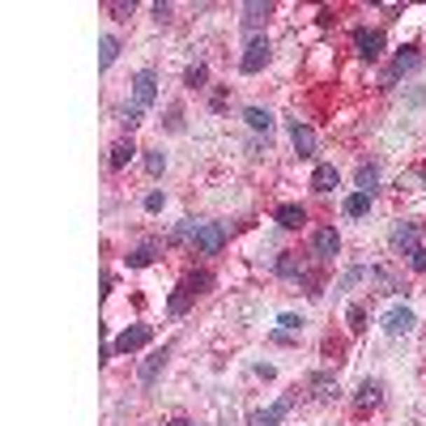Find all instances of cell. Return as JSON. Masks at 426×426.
Returning <instances> with one entry per match:
<instances>
[{
    "mask_svg": "<svg viewBox=\"0 0 426 426\" xmlns=\"http://www.w3.org/2000/svg\"><path fill=\"white\" fill-rule=\"evenodd\" d=\"M354 179H358V188L371 196V192L380 188V167H371V163H366V167H358V175H354Z\"/></svg>",
    "mask_w": 426,
    "mask_h": 426,
    "instance_id": "cell-22",
    "label": "cell"
},
{
    "mask_svg": "<svg viewBox=\"0 0 426 426\" xmlns=\"http://www.w3.org/2000/svg\"><path fill=\"white\" fill-rule=\"evenodd\" d=\"M290 141H294L298 158H311V153H315V132H311L307 124H298V120H294V128H290Z\"/></svg>",
    "mask_w": 426,
    "mask_h": 426,
    "instance_id": "cell-13",
    "label": "cell"
},
{
    "mask_svg": "<svg viewBox=\"0 0 426 426\" xmlns=\"http://www.w3.org/2000/svg\"><path fill=\"white\" fill-rule=\"evenodd\" d=\"M333 392H337V376L315 371V376H311V397H333Z\"/></svg>",
    "mask_w": 426,
    "mask_h": 426,
    "instance_id": "cell-17",
    "label": "cell"
},
{
    "mask_svg": "<svg viewBox=\"0 0 426 426\" xmlns=\"http://www.w3.org/2000/svg\"><path fill=\"white\" fill-rule=\"evenodd\" d=\"M362 409H371V405H380V380H362L358 384V397H354Z\"/></svg>",
    "mask_w": 426,
    "mask_h": 426,
    "instance_id": "cell-20",
    "label": "cell"
},
{
    "mask_svg": "<svg viewBox=\"0 0 426 426\" xmlns=\"http://www.w3.org/2000/svg\"><path fill=\"white\" fill-rule=\"evenodd\" d=\"M413 324H418L413 307H388V311H384V333H388V337H409Z\"/></svg>",
    "mask_w": 426,
    "mask_h": 426,
    "instance_id": "cell-3",
    "label": "cell"
},
{
    "mask_svg": "<svg viewBox=\"0 0 426 426\" xmlns=\"http://www.w3.org/2000/svg\"><path fill=\"white\" fill-rule=\"evenodd\" d=\"M418 64H422V56H418V51H413V47H401V56H397V60H392V69L384 73V85H392L401 73H413Z\"/></svg>",
    "mask_w": 426,
    "mask_h": 426,
    "instance_id": "cell-9",
    "label": "cell"
},
{
    "mask_svg": "<svg viewBox=\"0 0 426 426\" xmlns=\"http://www.w3.org/2000/svg\"><path fill=\"white\" fill-rule=\"evenodd\" d=\"M277 324H282V333H298V329H303V315H294V311H286V315L277 320Z\"/></svg>",
    "mask_w": 426,
    "mask_h": 426,
    "instance_id": "cell-30",
    "label": "cell"
},
{
    "mask_svg": "<svg viewBox=\"0 0 426 426\" xmlns=\"http://www.w3.org/2000/svg\"><path fill=\"white\" fill-rule=\"evenodd\" d=\"M269 56H273L269 39H264V34H252V39H247V47H243V60H239V69H243V73H260L264 64H269Z\"/></svg>",
    "mask_w": 426,
    "mask_h": 426,
    "instance_id": "cell-2",
    "label": "cell"
},
{
    "mask_svg": "<svg viewBox=\"0 0 426 426\" xmlns=\"http://www.w3.org/2000/svg\"><path fill=\"white\" fill-rule=\"evenodd\" d=\"M163 205H167V196H163V192H149V196H145V209H149V213H158Z\"/></svg>",
    "mask_w": 426,
    "mask_h": 426,
    "instance_id": "cell-33",
    "label": "cell"
},
{
    "mask_svg": "<svg viewBox=\"0 0 426 426\" xmlns=\"http://www.w3.org/2000/svg\"><path fill=\"white\" fill-rule=\"evenodd\" d=\"M243 120H247V128H256V132H269V128H273V116L264 111V106H247Z\"/></svg>",
    "mask_w": 426,
    "mask_h": 426,
    "instance_id": "cell-18",
    "label": "cell"
},
{
    "mask_svg": "<svg viewBox=\"0 0 426 426\" xmlns=\"http://www.w3.org/2000/svg\"><path fill=\"white\" fill-rule=\"evenodd\" d=\"M192 298H196V290H192V286L184 282V286H179V290L171 294V303H167V307H171V315H184V311L192 307Z\"/></svg>",
    "mask_w": 426,
    "mask_h": 426,
    "instance_id": "cell-21",
    "label": "cell"
},
{
    "mask_svg": "<svg viewBox=\"0 0 426 426\" xmlns=\"http://www.w3.org/2000/svg\"><path fill=\"white\" fill-rule=\"evenodd\" d=\"M337 184H341L337 167H315V175H311V188H315V192H333Z\"/></svg>",
    "mask_w": 426,
    "mask_h": 426,
    "instance_id": "cell-16",
    "label": "cell"
},
{
    "mask_svg": "<svg viewBox=\"0 0 426 426\" xmlns=\"http://www.w3.org/2000/svg\"><path fill=\"white\" fill-rule=\"evenodd\" d=\"M311 247H315V256H320V260H329V256H337V252H341V235H337L333 226H324V231H315Z\"/></svg>",
    "mask_w": 426,
    "mask_h": 426,
    "instance_id": "cell-11",
    "label": "cell"
},
{
    "mask_svg": "<svg viewBox=\"0 0 426 426\" xmlns=\"http://www.w3.org/2000/svg\"><path fill=\"white\" fill-rule=\"evenodd\" d=\"M141 120H145L141 106H124V128H128V132H132V128H141Z\"/></svg>",
    "mask_w": 426,
    "mask_h": 426,
    "instance_id": "cell-28",
    "label": "cell"
},
{
    "mask_svg": "<svg viewBox=\"0 0 426 426\" xmlns=\"http://www.w3.org/2000/svg\"><path fill=\"white\" fill-rule=\"evenodd\" d=\"M422 184H426V167H422Z\"/></svg>",
    "mask_w": 426,
    "mask_h": 426,
    "instance_id": "cell-37",
    "label": "cell"
},
{
    "mask_svg": "<svg viewBox=\"0 0 426 426\" xmlns=\"http://www.w3.org/2000/svg\"><path fill=\"white\" fill-rule=\"evenodd\" d=\"M188 235H196V226H192V222H179V226L171 231V239H188Z\"/></svg>",
    "mask_w": 426,
    "mask_h": 426,
    "instance_id": "cell-34",
    "label": "cell"
},
{
    "mask_svg": "<svg viewBox=\"0 0 426 426\" xmlns=\"http://www.w3.org/2000/svg\"><path fill=\"white\" fill-rule=\"evenodd\" d=\"M145 171H149V175H163V171H167V153H163V149H149V153H145Z\"/></svg>",
    "mask_w": 426,
    "mask_h": 426,
    "instance_id": "cell-26",
    "label": "cell"
},
{
    "mask_svg": "<svg viewBox=\"0 0 426 426\" xmlns=\"http://www.w3.org/2000/svg\"><path fill=\"white\" fill-rule=\"evenodd\" d=\"M418 239H422V226H418V222H401V226L392 231V247H397L401 256H413V252L422 247Z\"/></svg>",
    "mask_w": 426,
    "mask_h": 426,
    "instance_id": "cell-7",
    "label": "cell"
},
{
    "mask_svg": "<svg viewBox=\"0 0 426 426\" xmlns=\"http://www.w3.org/2000/svg\"><path fill=\"white\" fill-rule=\"evenodd\" d=\"M188 286H192L196 294H205V290L213 286V277H209V273H192V277H188Z\"/></svg>",
    "mask_w": 426,
    "mask_h": 426,
    "instance_id": "cell-31",
    "label": "cell"
},
{
    "mask_svg": "<svg viewBox=\"0 0 426 426\" xmlns=\"http://www.w3.org/2000/svg\"><path fill=\"white\" fill-rule=\"evenodd\" d=\"M149 337H153V329L149 324H132V329H124L120 337H116V354H132V350H141V345H149Z\"/></svg>",
    "mask_w": 426,
    "mask_h": 426,
    "instance_id": "cell-6",
    "label": "cell"
},
{
    "mask_svg": "<svg viewBox=\"0 0 426 426\" xmlns=\"http://www.w3.org/2000/svg\"><path fill=\"white\" fill-rule=\"evenodd\" d=\"M290 409H294V392H290V397H282V401H277V405H269V409L252 413V426H277V422H282Z\"/></svg>",
    "mask_w": 426,
    "mask_h": 426,
    "instance_id": "cell-8",
    "label": "cell"
},
{
    "mask_svg": "<svg viewBox=\"0 0 426 426\" xmlns=\"http://www.w3.org/2000/svg\"><path fill=\"white\" fill-rule=\"evenodd\" d=\"M409 260H413V269H418V273H426V247H418Z\"/></svg>",
    "mask_w": 426,
    "mask_h": 426,
    "instance_id": "cell-35",
    "label": "cell"
},
{
    "mask_svg": "<svg viewBox=\"0 0 426 426\" xmlns=\"http://www.w3.org/2000/svg\"><path fill=\"white\" fill-rule=\"evenodd\" d=\"M366 209H371V196H366V192H354V196H345V218H362Z\"/></svg>",
    "mask_w": 426,
    "mask_h": 426,
    "instance_id": "cell-24",
    "label": "cell"
},
{
    "mask_svg": "<svg viewBox=\"0 0 426 426\" xmlns=\"http://www.w3.org/2000/svg\"><path fill=\"white\" fill-rule=\"evenodd\" d=\"M192 243H196V252H200V256H218V252L226 247V231H222L218 222H196Z\"/></svg>",
    "mask_w": 426,
    "mask_h": 426,
    "instance_id": "cell-1",
    "label": "cell"
},
{
    "mask_svg": "<svg viewBox=\"0 0 426 426\" xmlns=\"http://www.w3.org/2000/svg\"><path fill=\"white\" fill-rule=\"evenodd\" d=\"M153 256H158V243H141V247L128 256V269H145V264H153Z\"/></svg>",
    "mask_w": 426,
    "mask_h": 426,
    "instance_id": "cell-23",
    "label": "cell"
},
{
    "mask_svg": "<svg viewBox=\"0 0 426 426\" xmlns=\"http://www.w3.org/2000/svg\"><path fill=\"white\" fill-rule=\"evenodd\" d=\"M354 51H358V60H380V51H384V34L380 30H358L354 34Z\"/></svg>",
    "mask_w": 426,
    "mask_h": 426,
    "instance_id": "cell-5",
    "label": "cell"
},
{
    "mask_svg": "<svg viewBox=\"0 0 426 426\" xmlns=\"http://www.w3.org/2000/svg\"><path fill=\"white\" fill-rule=\"evenodd\" d=\"M269 13H273V5H260V0H247V5H243V26H247V30H256L264 18H269Z\"/></svg>",
    "mask_w": 426,
    "mask_h": 426,
    "instance_id": "cell-15",
    "label": "cell"
},
{
    "mask_svg": "<svg viewBox=\"0 0 426 426\" xmlns=\"http://www.w3.org/2000/svg\"><path fill=\"white\" fill-rule=\"evenodd\" d=\"M273 218H277V226L298 231V226L307 222V209H303V205H294V200H286V205H277V213H273Z\"/></svg>",
    "mask_w": 426,
    "mask_h": 426,
    "instance_id": "cell-12",
    "label": "cell"
},
{
    "mask_svg": "<svg viewBox=\"0 0 426 426\" xmlns=\"http://www.w3.org/2000/svg\"><path fill=\"white\" fill-rule=\"evenodd\" d=\"M132 158H137V145H132V141H116V145H111V158H106V163H111V171H124V167L132 163Z\"/></svg>",
    "mask_w": 426,
    "mask_h": 426,
    "instance_id": "cell-14",
    "label": "cell"
},
{
    "mask_svg": "<svg viewBox=\"0 0 426 426\" xmlns=\"http://www.w3.org/2000/svg\"><path fill=\"white\" fill-rule=\"evenodd\" d=\"M116 56H120V39H116V34H102V43H98V60H102V69H111Z\"/></svg>",
    "mask_w": 426,
    "mask_h": 426,
    "instance_id": "cell-19",
    "label": "cell"
},
{
    "mask_svg": "<svg viewBox=\"0 0 426 426\" xmlns=\"http://www.w3.org/2000/svg\"><path fill=\"white\" fill-rule=\"evenodd\" d=\"M153 98H158V73L153 69H141L137 77H132V106H153Z\"/></svg>",
    "mask_w": 426,
    "mask_h": 426,
    "instance_id": "cell-4",
    "label": "cell"
},
{
    "mask_svg": "<svg viewBox=\"0 0 426 426\" xmlns=\"http://www.w3.org/2000/svg\"><path fill=\"white\" fill-rule=\"evenodd\" d=\"M171 426H196V422H188V418H175V422H171Z\"/></svg>",
    "mask_w": 426,
    "mask_h": 426,
    "instance_id": "cell-36",
    "label": "cell"
},
{
    "mask_svg": "<svg viewBox=\"0 0 426 426\" xmlns=\"http://www.w3.org/2000/svg\"><path fill=\"white\" fill-rule=\"evenodd\" d=\"M205 81H209V69H205V64H192V69L184 73V85H192V90H200Z\"/></svg>",
    "mask_w": 426,
    "mask_h": 426,
    "instance_id": "cell-27",
    "label": "cell"
},
{
    "mask_svg": "<svg viewBox=\"0 0 426 426\" xmlns=\"http://www.w3.org/2000/svg\"><path fill=\"white\" fill-rule=\"evenodd\" d=\"M167 358H171V350L163 345V350H153V354H149V358L141 362V376H137V380H141V388H149V384L158 380V371L167 366Z\"/></svg>",
    "mask_w": 426,
    "mask_h": 426,
    "instance_id": "cell-10",
    "label": "cell"
},
{
    "mask_svg": "<svg viewBox=\"0 0 426 426\" xmlns=\"http://www.w3.org/2000/svg\"><path fill=\"white\" fill-rule=\"evenodd\" d=\"M345 315H350V329H354V333H362V329H366V311H362L358 303H354V307H350Z\"/></svg>",
    "mask_w": 426,
    "mask_h": 426,
    "instance_id": "cell-29",
    "label": "cell"
},
{
    "mask_svg": "<svg viewBox=\"0 0 426 426\" xmlns=\"http://www.w3.org/2000/svg\"><path fill=\"white\" fill-rule=\"evenodd\" d=\"M167 128H171V132L184 128V111H179V106H171V111H167Z\"/></svg>",
    "mask_w": 426,
    "mask_h": 426,
    "instance_id": "cell-32",
    "label": "cell"
},
{
    "mask_svg": "<svg viewBox=\"0 0 426 426\" xmlns=\"http://www.w3.org/2000/svg\"><path fill=\"white\" fill-rule=\"evenodd\" d=\"M277 273H282V277H298V273H303V260H298V256H290V252H282Z\"/></svg>",
    "mask_w": 426,
    "mask_h": 426,
    "instance_id": "cell-25",
    "label": "cell"
}]
</instances>
